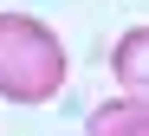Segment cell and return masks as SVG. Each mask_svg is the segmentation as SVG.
Masks as SVG:
<instances>
[{
  "mask_svg": "<svg viewBox=\"0 0 149 136\" xmlns=\"http://www.w3.org/2000/svg\"><path fill=\"white\" fill-rule=\"evenodd\" d=\"M65 91V45L33 13H0V97L7 104H52Z\"/></svg>",
  "mask_w": 149,
  "mask_h": 136,
  "instance_id": "6da1fadb",
  "label": "cell"
},
{
  "mask_svg": "<svg viewBox=\"0 0 149 136\" xmlns=\"http://www.w3.org/2000/svg\"><path fill=\"white\" fill-rule=\"evenodd\" d=\"M84 130H91V136H149V104L123 91V97H110V104H97Z\"/></svg>",
  "mask_w": 149,
  "mask_h": 136,
  "instance_id": "7a4b0ae2",
  "label": "cell"
},
{
  "mask_svg": "<svg viewBox=\"0 0 149 136\" xmlns=\"http://www.w3.org/2000/svg\"><path fill=\"white\" fill-rule=\"evenodd\" d=\"M117 84L130 91V97H143L149 91V26H130V33L117 39Z\"/></svg>",
  "mask_w": 149,
  "mask_h": 136,
  "instance_id": "3957f363",
  "label": "cell"
}]
</instances>
